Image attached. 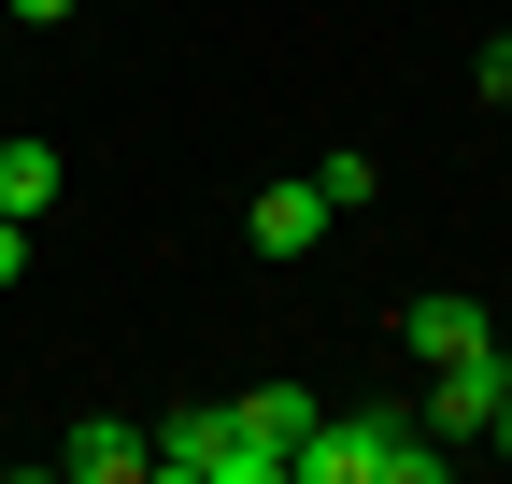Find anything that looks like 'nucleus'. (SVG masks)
Wrapping results in <instances>:
<instances>
[{
	"instance_id": "obj_9",
	"label": "nucleus",
	"mask_w": 512,
	"mask_h": 484,
	"mask_svg": "<svg viewBox=\"0 0 512 484\" xmlns=\"http://www.w3.org/2000/svg\"><path fill=\"white\" fill-rule=\"evenodd\" d=\"M370 186H384V171H370V157H356V143H342V157H313V200H328V214H356V200H370Z\"/></svg>"
},
{
	"instance_id": "obj_6",
	"label": "nucleus",
	"mask_w": 512,
	"mask_h": 484,
	"mask_svg": "<svg viewBox=\"0 0 512 484\" xmlns=\"http://www.w3.org/2000/svg\"><path fill=\"white\" fill-rule=\"evenodd\" d=\"M399 342L427 356V371H441V356H470V342H498V314H484V299H456V285H427L413 314H399Z\"/></svg>"
},
{
	"instance_id": "obj_12",
	"label": "nucleus",
	"mask_w": 512,
	"mask_h": 484,
	"mask_svg": "<svg viewBox=\"0 0 512 484\" xmlns=\"http://www.w3.org/2000/svg\"><path fill=\"white\" fill-rule=\"evenodd\" d=\"M0 15H29V29H57V15H72V0H0Z\"/></svg>"
},
{
	"instance_id": "obj_3",
	"label": "nucleus",
	"mask_w": 512,
	"mask_h": 484,
	"mask_svg": "<svg viewBox=\"0 0 512 484\" xmlns=\"http://www.w3.org/2000/svg\"><path fill=\"white\" fill-rule=\"evenodd\" d=\"M498 399H512V356L470 342V356H441V371H427V428H441V442H484V428H498Z\"/></svg>"
},
{
	"instance_id": "obj_5",
	"label": "nucleus",
	"mask_w": 512,
	"mask_h": 484,
	"mask_svg": "<svg viewBox=\"0 0 512 484\" xmlns=\"http://www.w3.org/2000/svg\"><path fill=\"white\" fill-rule=\"evenodd\" d=\"M242 228H256V257H313V242H328V200H313V171L256 186V200H242Z\"/></svg>"
},
{
	"instance_id": "obj_8",
	"label": "nucleus",
	"mask_w": 512,
	"mask_h": 484,
	"mask_svg": "<svg viewBox=\"0 0 512 484\" xmlns=\"http://www.w3.org/2000/svg\"><path fill=\"white\" fill-rule=\"evenodd\" d=\"M57 186H72V157H57L43 129H15V143H0V214H57Z\"/></svg>"
},
{
	"instance_id": "obj_13",
	"label": "nucleus",
	"mask_w": 512,
	"mask_h": 484,
	"mask_svg": "<svg viewBox=\"0 0 512 484\" xmlns=\"http://www.w3.org/2000/svg\"><path fill=\"white\" fill-rule=\"evenodd\" d=\"M484 442H498V456H512V399H498V428H484Z\"/></svg>"
},
{
	"instance_id": "obj_7",
	"label": "nucleus",
	"mask_w": 512,
	"mask_h": 484,
	"mask_svg": "<svg viewBox=\"0 0 512 484\" xmlns=\"http://www.w3.org/2000/svg\"><path fill=\"white\" fill-rule=\"evenodd\" d=\"M57 470H72V484H143V470H157V442H143V428H114V413H86V428L57 442Z\"/></svg>"
},
{
	"instance_id": "obj_11",
	"label": "nucleus",
	"mask_w": 512,
	"mask_h": 484,
	"mask_svg": "<svg viewBox=\"0 0 512 484\" xmlns=\"http://www.w3.org/2000/svg\"><path fill=\"white\" fill-rule=\"evenodd\" d=\"M29 271V214H0V285H15Z\"/></svg>"
},
{
	"instance_id": "obj_1",
	"label": "nucleus",
	"mask_w": 512,
	"mask_h": 484,
	"mask_svg": "<svg viewBox=\"0 0 512 484\" xmlns=\"http://www.w3.org/2000/svg\"><path fill=\"white\" fill-rule=\"evenodd\" d=\"M285 484H441V428L427 413H356V428H313L285 456Z\"/></svg>"
},
{
	"instance_id": "obj_10",
	"label": "nucleus",
	"mask_w": 512,
	"mask_h": 484,
	"mask_svg": "<svg viewBox=\"0 0 512 484\" xmlns=\"http://www.w3.org/2000/svg\"><path fill=\"white\" fill-rule=\"evenodd\" d=\"M470 86H484V100H498V114H512V29H498V43H484V57H470Z\"/></svg>"
},
{
	"instance_id": "obj_4",
	"label": "nucleus",
	"mask_w": 512,
	"mask_h": 484,
	"mask_svg": "<svg viewBox=\"0 0 512 484\" xmlns=\"http://www.w3.org/2000/svg\"><path fill=\"white\" fill-rule=\"evenodd\" d=\"M228 428H242V484H285V456L313 442V399H299V385H242Z\"/></svg>"
},
{
	"instance_id": "obj_2",
	"label": "nucleus",
	"mask_w": 512,
	"mask_h": 484,
	"mask_svg": "<svg viewBox=\"0 0 512 484\" xmlns=\"http://www.w3.org/2000/svg\"><path fill=\"white\" fill-rule=\"evenodd\" d=\"M157 484H242V428H228V399H185V413H157Z\"/></svg>"
}]
</instances>
